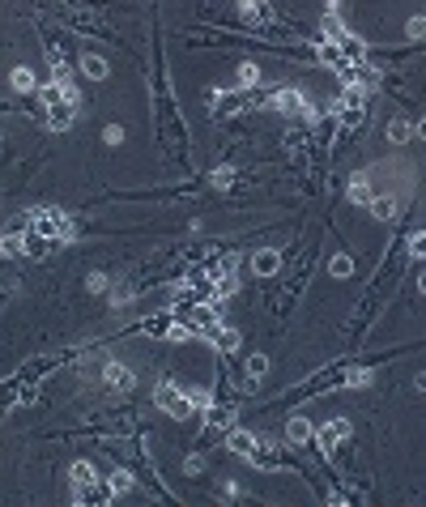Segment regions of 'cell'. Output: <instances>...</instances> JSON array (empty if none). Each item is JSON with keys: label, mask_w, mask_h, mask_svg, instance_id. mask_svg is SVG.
Here are the masks:
<instances>
[{"label": "cell", "mask_w": 426, "mask_h": 507, "mask_svg": "<svg viewBox=\"0 0 426 507\" xmlns=\"http://www.w3.org/2000/svg\"><path fill=\"white\" fill-rule=\"evenodd\" d=\"M405 30H410L414 38H422V34H426V17H410V26H405Z\"/></svg>", "instance_id": "32"}, {"label": "cell", "mask_w": 426, "mask_h": 507, "mask_svg": "<svg viewBox=\"0 0 426 507\" xmlns=\"http://www.w3.org/2000/svg\"><path fill=\"white\" fill-rule=\"evenodd\" d=\"M90 478H98L94 465H90V461H77V465H73V482H90Z\"/></svg>", "instance_id": "29"}, {"label": "cell", "mask_w": 426, "mask_h": 507, "mask_svg": "<svg viewBox=\"0 0 426 507\" xmlns=\"http://www.w3.org/2000/svg\"><path fill=\"white\" fill-rule=\"evenodd\" d=\"M282 269V252L277 247H260V252H252V273L256 277H273Z\"/></svg>", "instance_id": "8"}, {"label": "cell", "mask_w": 426, "mask_h": 507, "mask_svg": "<svg viewBox=\"0 0 426 507\" xmlns=\"http://www.w3.org/2000/svg\"><path fill=\"white\" fill-rule=\"evenodd\" d=\"M30 230H38V235H47V239H73V218L64 213V209H55V205H43V209H34L30 213Z\"/></svg>", "instance_id": "1"}, {"label": "cell", "mask_w": 426, "mask_h": 507, "mask_svg": "<svg viewBox=\"0 0 426 507\" xmlns=\"http://www.w3.org/2000/svg\"><path fill=\"white\" fill-rule=\"evenodd\" d=\"M205 427H209V431L235 427V410H230V405H209V410H205Z\"/></svg>", "instance_id": "13"}, {"label": "cell", "mask_w": 426, "mask_h": 507, "mask_svg": "<svg viewBox=\"0 0 426 507\" xmlns=\"http://www.w3.org/2000/svg\"><path fill=\"white\" fill-rule=\"evenodd\" d=\"M9 81H13V90H17V94H34V90H38L34 73H30V68H21V64H17V68L9 73Z\"/></svg>", "instance_id": "19"}, {"label": "cell", "mask_w": 426, "mask_h": 507, "mask_svg": "<svg viewBox=\"0 0 426 507\" xmlns=\"http://www.w3.org/2000/svg\"><path fill=\"white\" fill-rule=\"evenodd\" d=\"M329 273H333V277H350V273H354V260H350V256H333Z\"/></svg>", "instance_id": "27"}, {"label": "cell", "mask_w": 426, "mask_h": 507, "mask_svg": "<svg viewBox=\"0 0 426 507\" xmlns=\"http://www.w3.org/2000/svg\"><path fill=\"white\" fill-rule=\"evenodd\" d=\"M209 341H213L222 354H235V350H239V333H235V329H222V324L209 333Z\"/></svg>", "instance_id": "15"}, {"label": "cell", "mask_w": 426, "mask_h": 507, "mask_svg": "<svg viewBox=\"0 0 426 507\" xmlns=\"http://www.w3.org/2000/svg\"><path fill=\"white\" fill-rule=\"evenodd\" d=\"M213 183H218V188H230V183H235V175L222 166V171H213Z\"/></svg>", "instance_id": "33"}, {"label": "cell", "mask_w": 426, "mask_h": 507, "mask_svg": "<svg viewBox=\"0 0 426 507\" xmlns=\"http://www.w3.org/2000/svg\"><path fill=\"white\" fill-rule=\"evenodd\" d=\"M201 465H205L201 457H188V461H183V474H201Z\"/></svg>", "instance_id": "34"}, {"label": "cell", "mask_w": 426, "mask_h": 507, "mask_svg": "<svg viewBox=\"0 0 426 507\" xmlns=\"http://www.w3.org/2000/svg\"><path fill=\"white\" fill-rule=\"evenodd\" d=\"M235 85H239V90H252V85H260V64H252V60H247V64H239V77H235Z\"/></svg>", "instance_id": "21"}, {"label": "cell", "mask_w": 426, "mask_h": 507, "mask_svg": "<svg viewBox=\"0 0 426 507\" xmlns=\"http://www.w3.org/2000/svg\"><path fill=\"white\" fill-rule=\"evenodd\" d=\"M0 256H26V243H21L17 230H9V235L0 239Z\"/></svg>", "instance_id": "23"}, {"label": "cell", "mask_w": 426, "mask_h": 507, "mask_svg": "<svg viewBox=\"0 0 426 507\" xmlns=\"http://www.w3.org/2000/svg\"><path fill=\"white\" fill-rule=\"evenodd\" d=\"M73 499H77V503H111V499H119V495H115L111 482L90 478V482H73Z\"/></svg>", "instance_id": "4"}, {"label": "cell", "mask_w": 426, "mask_h": 507, "mask_svg": "<svg viewBox=\"0 0 426 507\" xmlns=\"http://www.w3.org/2000/svg\"><path fill=\"white\" fill-rule=\"evenodd\" d=\"M346 435H350V422H346V418H333V422H324V427L316 431V439H320L324 452H337V444H341Z\"/></svg>", "instance_id": "6"}, {"label": "cell", "mask_w": 426, "mask_h": 507, "mask_svg": "<svg viewBox=\"0 0 426 507\" xmlns=\"http://www.w3.org/2000/svg\"><path fill=\"white\" fill-rule=\"evenodd\" d=\"M107 482L115 486V495H128V491H132V474H128V469H115Z\"/></svg>", "instance_id": "26"}, {"label": "cell", "mask_w": 426, "mask_h": 507, "mask_svg": "<svg viewBox=\"0 0 426 507\" xmlns=\"http://www.w3.org/2000/svg\"><path fill=\"white\" fill-rule=\"evenodd\" d=\"M311 435H316V427H311L307 418H290V422H286V444H307Z\"/></svg>", "instance_id": "14"}, {"label": "cell", "mask_w": 426, "mask_h": 507, "mask_svg": "<svg viewBox=\"0 0 426 507\" xmlns=\"http://www.w3.org/2000/svg\"><path fill=\"white\" fill-rule=\"evenodd\" d=\"M316 55H320V64H329L333 73H346V68H350V60H346V51H341V43H333V38H324Z\"/></svg>", "instance_id": "11"}, {"label": "cell", "mask_w": 426, "mask_h": 507, "mask_svg": "<svg viewBox=\"0 0 426 507\" xmlns=\"http://www.w3.org/2000/svg\"><path fill=\"white\" fill-rule=\"evenodd\" d=\"M102 141H107V145H119V141H124V128H119V124H111V128L102 132Z\"/></svg>", "instance_id": "31"}, {"label": "cell", "mask_w": 426, "mask_h": 507, "mask_svg": "<svg viewBox=\"0 0 426 507\" xmlns=\"http://www.w3.org/2000/svg\"><path fill=\"white\" fill-rule=\"evenodd\" d=\"M81 73H85L90 81H102L111 68H107V60H102V55H94V51H90V55H81Z\"/></svg>", "instance_id": "18"}, {"label": "cell", "mask_w": 426, "mask_h": 507, "mask_svg": "<svg viewBox=\"0 0 426 507\" xmlns=\"http://www.w3.org/2000/svg\"><path fill=\"white\" fill-rule=\"evenodd\" d=\"M346 34H350V30L341 26V17H337V13H324V38L337 43V38H346Z\"/></svg>", "instance_id": "24"}, {"label": "cell", "mask_w": 426, "mask_h": 507, "mask_svg": "<svg viewBox=\"0 0 426 507\" xmlns=\"http://www.w3.org/2000/svg\"><path fill=\"white\" fill-rule=\"evenodd\" d=\"M269 107H273V111H282V115H311V107H307V94H303L299 85H282V90H273Z\"/></svg>", "instance_id": "2"}, {"label": "cell", "mask_w": 426, "mask_h": 507, "mask_svg": "<svg viewBox=\"0 0 426 507\" xmlns=\"http://www.w3.org/2000/svg\"><path fill=\"white\" fill-rule=\"evenodd\" d=\"M414 132H418V137H422V141H426V115H422V119H418V124H414Z\"/></svg>", "instance_id": "37"}, {"label": "cell", "mask_w": 426, "mask_h": 507, "mask_svg": "<svg viewBox=\"0 0 426 507\" xmlns=\"http://www.w3.org/2000/svg\"><path fill=\"white\" fill-rule=\"evenodd\" d=\"M21 243H26V256H30V260H43V256H51V252L60 247V239H47V235H38V230H26Z\"/></svg>", "instance_id": "7"}, {"label": "cell", "mask_w": 426, "mask_h": 507, "mask_svg": "<svg viewBox=\"0 0 426 507\" xmlns=\"http://www.w3.org/2000/svg\"><path fill=\"white\" fill-rule=\"evenodd\" d=\"M410 256H414V260H426V230H418V235L410 239Z\"/></svg>", "instance_id": "30"}, {"label": "cell", "mask_w": 426, "mask_h": 507, "mask_svg": "<svg viewBox=\"0 0 426 507\" xmlns=\"http://www.w3.org/2000/svg\"><path fill=\"white\" fill-rule=\"evenodd\" d=\"M247 461H252L256 469H265V474H277V469L290 465V457L282 452V444H260V439H256V448L247 452Z\"/></svg>", "instance_id": "3"}, {"label": "cell", "mask_w": 426, "mask_h": 507, "mask_svg": "<svg viewBox=\"0 0 426 507\" xmlns=\"http://www.w3.org/2000/svg\"><path fill=\"white\" fill-rule=\"evenodd\" d=\"M226 448H230V452H235V457H243V461H247V452H252V448H256V439H252V435H247V431H239V427H235V431H230V435H226Z\"/></svg>", "instance_id": "16"}, {"label": "cell", "mask_w": 426, "mask_h": 507, "mask_svg": "<svg viewBox=\"0 0 426 507\" xmlns=\"http://www.w3.org/2000/svg\"><path fill=\"white\" fill-rule=\"evenodd\" d=\"M367 209H371V218H380V222H393V218H397V201H393V196H376Z\"/></svg>", "instance_id": "20"}, {"label": "cell", "mask_w": 426, "mask_h": 507, "mask_svg": "<svg viewBox=\"0 0 426 507\" xmlns=\"http://www.w3.org/2000/svg\"><path fill=\"white\" fill-rule=\"evenodd\" d=\"M350 201H354V205H371V201H376V196H371V183H367V179H354V183H350Z\"/></svg>", "instance_id": "25"}, {"label": "cell", "mask_w": 426, "mask_h": 507, "mask_svg": "<svg viewBox=\"0 0 426 507\" xmlns=\"http://www.w3.org/2000/svg\"><path fill=\"white\" fill-rule=\"evenodd\" d=\"M410 132H414V124H410V119H388V141H393V145H405V141H410Z\"/></svg>", "instance_id": "22"}, {"label": "cell", "mask_w": 426, "mask_h": 507, "mask_svg": "<svg viewBox=\"0 0 426 507\" xmlns=\"http://www.w3.org/2000/svg\"><path fill=\"white\" fill-rule=\"evenodd\" d=\"M247 107H252L247 90H235V94H222V98L213 102V115H239V111H247Z\"/></svg>", "instance_id": "12"}, {"label": "cell", "mask_w": 426, "mask_h": 507, "mask_svg": "<svg viewBox=\"0 0 426 507\" xmlns=\"http://www.w3.org/2000/svg\"><path fill=\"white\" fill-rule=\"evenodd\" d=\"M265 371H269V358H265V354H252V358H247V375L260 384V375H265Z\"/></svg>", "instance_id": "28"}, {"label": "cell", "mask_w": 426, "mask_h": 507, "mask_svg": "<svg viewBox=\"0 0 426 507\" xmlns=\"http://www.w3.org/2000/svg\"><path fill=\"white\" fill-rule=\"evenodd\" d=\"M102 384H107L111 393H128V388H132V371H128L124 363H107V367H102Z\"/></svg>", "instance_id": "10"}, {"label": "cell", "mask_w": 426, "mask_h": 507, "mask_svg": "<svg viewBox=\"0 0 426 507\" xmlns=\"http://www.w3.org/2000/svg\"><path fill=\"white\" fill-rule=\"evenodd\" d=\"M239 9H243V17H247L252 26H273V21H277V13H273L269 0H239Z\"/></svg>", "instance_id": "9"}, {"label": "cell", "mask_w": 426, "mask_h": 507, "mask_svg": "<svg viewBox=\"0 0 426 507\" xmlns=\"http://www.w3.org/2000/svg\"><path fill=\"white\" fill-rule=\"evenodd\" d=\"M414 388H418V393H426V371H422V375H414Z\"/></svg>", "instance_id": "36"}, {"label": "cell", "mask_w": 426, "mask_h": 507, "mask_svg": "<svg viewBox=\"0 0 426 507\" xmlns=\"http://www.w3.org/2000/svg\"><path fill=\"white\" fill-rule=\"evenodd\" d=\"M337 43H341V51H346V60H350V64H363V60H367V43H363V38L346 34V38H337Z\"/></svg>", "instance_id": "17"}, {"label": "cell", "mask_w": 426, "mask_h": 507, "mask_svg": "<svg viewBox=\"0 0 426 507\" xmlns=\"http://www.w3.org/2000/svg\"><path fill=\"white\" fill-rule=\"evenodd\" d=\"M90 290H94V294H98V290H107V277H102V273H94V277H90Z\"/></svg>", "instance_id": "35"}, {"label": "cell", "mask_w": 426, "mask_h": 507, "mask_svg": "<svg viewBox=\"0 0 426 507\" xmlns=\"http://www.w3.org/2000/svg\"><path fill=\"white\" fill-rule=\"evenodd\" d=\"M418 290H422V294H426V273H422V277H418Z\"/></svg>", "instance_id": "38"}, {"label": "cell", "mask_w": 426, "mask_h": 507, "mask_svg": "<svg viewBox=\"0 0 426 507\" xmlns=\"http://www.w3.org/2000/svg\"><path fill=\"white\" fill-rule=\"evenodd\" d=\"M77 102H81V98H60V102L47 107V124H51V132H64V128L77 119Z\"/></svg>", "instance_id": "5"}]
</instances>
